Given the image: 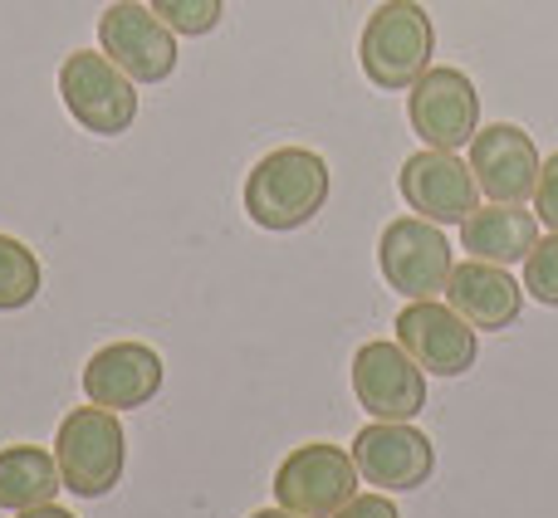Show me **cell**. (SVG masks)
<instances>
[{
	"label": "cell",
	"instance_id": "7402d4cb",
	"mask_svg": "<svg viewBox=\"0 0 558 518\" xmlns=\"http://www.w3.org/2000/svg\"><path fill=\"white\" fill-rule=\"evenodd\" d=\"M333 518H402V514H397V504L383 499V494H353Z\"/></svg>",
	"mask_w": 558,
	"mask_h": 518
},
{
	"label": "cell",
	"instance_id": "9a60e30c",
	"mask_svg": "<svg viewBox=\"0 0 558 518\" xmlns=\"http://www.w3.org/2000/svg\"><path fill=\"white\" fill-rule=\"evenodd\" d=\"M446 304L481 333H500L514 328L524 308V284H514L505 264H485V259H465L446 279Z\"/></svg>",
	"mask_w": 558,
	"mask_h": 518
},
{
	"label": "cell",
	"instance_id": "277c9868",
	"mask_svg": "<svg viewBox=\"0 0 558 518\" xmlns=\"http://www.w3.org/2000/svg\"><path fill=\"white\" fill-rule=\"evenodd\" d=\"M59 98L69 118L94 137H123L137 123V84L104 54V49H74L59 64Z\"/></svg>",
	"mask_w": 558,
	"mask_h": 518
},
{
	"label": "cell",
	"instance_id": "6da1fadb",
	"mask_svg": "<svg viewBox=\"0 0 558 518\" xmlns=\"http://www.w3.org/2000/svg\"><path fill=\"white\" fill-rule=\"evenodd\" d=\"M328 192H333V176L324 157L308 147H275L245 176V215L275 235L304 231L328 206Z\"/></svg>",
	"mask_w": 558,
	"mask_h": 518
},
{
	"label": "cell",
	"instance_id": "7a4b0ae2",
	"mask_svg": "<svg viewBox=\"0 0 558 518\" xmlns=\"http://www.w3.org/2000/svg\"><path fill=\"white\" fill-rule=\"evenodd\" d=\"M436 29L416 0H383L367 15L363 39H357V64L387 94H402L432 69Z\"/></svg>",
	"mask_w": 558,
	"mask_h": 518
},
{
	"label": "cell",
	"instance_id": "5bb4252c",
	"mask_svg": "<svg viewBox=\"0 0 558 518\" xmlns=\"http://www.w3.org/2000/svg\"><path fill=\"white\" fill-rule=\"evenodd\" d=\"M157 392H162V357L147 343H108L84 367V396L104 411H137Z\"/></svg>",
	"mask_w": 558,
	"mask_h": 518
},
{
	"label": "cell",
	"instance_id": "ba28073f",
	"mask_svg": "<svg viewBox=\"0 0 558 518\" xmlns=\"http://www.w3.org/2000/svg\"><path fill=\"white\" fill-rule=\"evenodd\" d=\"M407 118H412L416 137L436 152H461L471 137L481 133V94H475L471 74L461 69H426L412 88H407Z\"/></svg>",
	"mask_w": 558,
	"mask_h": 518
},
{
	"label": "cell",
	"instance_id": "cb8c5ba5",
	"mask_svg": "<svg viewBox=\"0 0 558 518\" xmlns=\"http://www.w3.org/2000/svg\"><path fill=\"white\" fill-rule=\"evenodd\" d=\"M251 518H299V514H289V509H255Z\"/></svg>",
	"mask_w": 558,
	"mask_h": 518
},
{
	"label": "cell",
	"instance_id": "d6986e66",
	"mask_svg": "<svg viewBox=\"0 0 558 518\" xmlns=\"http://www.w3.org/2000/svg\"><path fill=\"white\" fill-rule=\"evenodd\" d=\"M147 5H153L182 39L211 35V29L221 25V15H226V0H147Z\"/></svg>",
	"mask_w": 558,
	"mask_h": 518
},
{
	"label": "cell",
	"instance_id": "2e32d148",
	"mask_svg": "<svg viewBox=\"0 0 558 518\" xmlns=\"http://www.w3.org/2000/svg\"><path fill=\"white\" fill-rule=\"evenodd\" d=\"M539 215L524 211V206L510 201H490V206H475L471 215L461 221V250L471 259H485V264H524L539 240Z\"/></svg>",
	"mask_w": 558,
	"mask_h": 518
},
{
	"label": "cell",
	"instance_id": "30bf717a",
	"mask_svg": "<svg viewBox=\"0 0 558 518\" xmlns=\"http://www.w3.org/2000/svg\"><path fill=\"white\" fill-rule=\"evenodd\" d=\"M392 328H397V343L432 377H465L475 367V357H481L475 328L451 304H436V298H412L397 313Z\"/></svg>",
	"mask_w": 558,
	"mask_h": 518
},
{
	"label": "cell",
	"instance_id": "8fae6325",
	"mask_svg": "<svg viewBox=\"0 0 558 518\" xmlns=\"http://www.w3.org/2000/svg\"><path fill=\"white\" fill-rule=\"evenodd\" d=\"M353 465L367 484L377 490H422L436 470V445L432 435H422L412 421H373L353 435Z\"/></svg>",
	"mask_w": 558,
	"mask_h": 518
},
{
	"label": "cell",
	"instance_id": "44dd1931",
	"mask_svg": "<svg viewBox=\"0 0 558 518\" xmlns=\"http://www.w3.org/2000/svg\"><path fill=\"white\" fill-rule=\"evenodd\" d=\"M534 215H539L549 231H558V152L539 166V186H534Z\"/></svg>",
	"mask_w": 558,
	"mask_h": 518
},
{
	"label": "cell",
	"instance_id": "52a82bcc",
	"mask_svg": "<svg viewBox=\"0 0 558 518\" xmlns=\"http://www.w3.org/2000/svg\"><path fill=\"white\" fill-rule=\"evenodd\" d=\"M377 269H383L387 288L412 304V298L446 294V279H451L456 259H451V245H446L441 225L422 221V215H402V221H392L383 231V240H377Z\"/></svg>",
	"mask_w": 558,
	"mask_h": 518
},
{
	"label": "cell",
	"instance_id": "ffe728a7",
	"mask_svg": "<svg viewBox=\"0 0 558 518\" xmlns=\"http://www.w3.org/2000/svg\"><path fill=\"white\" fill-rule=\"evenodd\" d=\"M524 294H534V304L558 308V231L549 240H534L524 259Z\"/></svg>",
	"mask_w": 558,
	"mask_h": 518
},
{
	"label": "cell",
	"instance_id": "8992f818",
	"mask_svg": "<svg viewBox=\"0 0 558 518\" xmlns=\"http://www.w3.org/2000/svg\"><path fill=\"white\" fill-rule=\"evenodd\" d=\"M98 45L133 84H167L177 74V29L143 0H118L98 15Z\"/></svg>",
	"mask_w": 558,
	"mask_h": 518
},
{
	"label": "cell",
	"instance_id": "9c48e42d",
	"mask_svg": "<svg viewBox=\"0 0 558 518\" xmlns=\"http://www.w3.org/2000/svg\"><path fill=\"white\" fill-rule=\"evenodd\" d=\"M353 396L373 421H416L426 406V372L402 343H363L353 357Z\"/></svg>",
	"mask_w": 558,
	"mask_h": 518
},
{
	"label": "cell",
	"instance_id": "7c38bea8",
	"mask_svg": "<svg viewBox=\"0 0 558 518\" xmlns=\"http://www.w3.org/2000/svg\"><path fill=\"white\" fill-rule=\"evenodd\" d=\"M397 186H402V201L436 225H461L481 206V182L471 162H461L456 152H436V147L407 157Z\"/></svg>",
	"mask_w": 558,
	"mask_h": 518
},
{
	"label": "cell",
	"instance_id": "ac0fdd59",
	"mask_svg": "<svg viewBox=\"0 0 558 518\" xmlns=\"http://www.w3.org/2000/svg\"><path fill=\"white\" fill-rule=\"evenodd\" d=\"M39 259L25 240L0 235V313H20L39 298Z\"/></svg>",
	"mask_w": 558,
	"mask_h": 518
},
{
	"label": "cell",
	"instance_id": "e0dca14e",
	"mask_svg": "<svg viewBox=\"0 0 558 518\" xmlns=\"http://www.w3.org/2000/svg\"><path fill=\"white\" fill-rule=\"evenodd\" d=\"M59 490H64V480H59L54 451H39V445H5L0 451V509L5 514L54 504Z\"/></svg>",
	"mask_w": 558,
	"mask_h": 518
},
{
	"label": "cell",
	"instance_id": "4fadbf2b",
	"mask_svg": "<svg viewBox=\"0 0 558 518\" xmlns=\"http://www.w3.org/2000/svg\"><path fill=\"white\" fill-rule=\"evenodd\" d=\"M539 166L544 162L534 152V137L514 123H490L471 137V172L490 201H510V206L534 201Z\"/></svg>",
	"mask_w": 558,
	"mask_h": 518
},
{
	"label": "cell",
	"instance_id": "603a6c76",
	"mask_svg": "<svg viewBox=\"0 0 558 518\" xmlns=\"http://www.w3.org/2000/svg\"><path fill=\"white\" fill-rule=\"evenodd\" d=\"M15 518H74V514H64L59 504H39V509H25V514H15Z\"/></svg>",
	"mask_w": 558,
	"mask_h": 518
},
{
	"label": "cell",
	"instance_id": "5b68a950",
	"mask_svg": "<svg viewBox=\"0 0 558 518\" xmlns=\"http://www.w3.org/2000/svg\"><path fill=\"white\" fill-rule=\"evenodd\" d=\"M357 465L343 445L308 441L289 451L275 470V504L299 518H333L357 494Z\"/></svg>",
	"mask_w": 558,
	"mask_h": 518
},
{
	"label": "cell",
	"instance_id": "3957f363",
	"mask_svg": "<svg viewBox=\"0 0 558 518\" xmlns=\"http://www.w3.org/2000/svg\"><path fill=\"white\" fill-rule=\"evenodd\" d=\"M128 435L118 425V411L104 406H74L54 431V460H59V480L69 494L78 499H104L118 490L128 465Z\"/></svg>",
	"mask_w": 558,
	"mask_h": 518
}]
</instances>
